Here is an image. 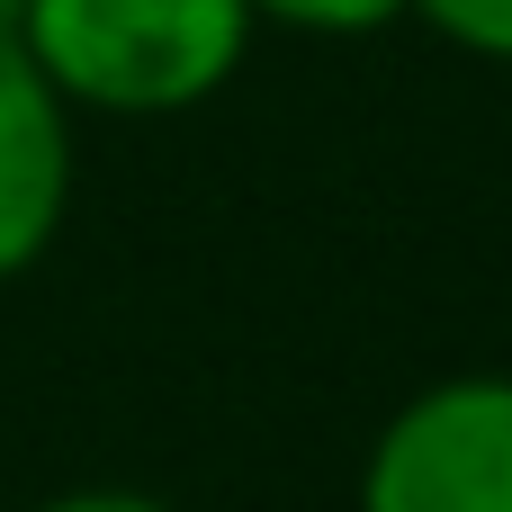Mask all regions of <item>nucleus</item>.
Returning <instances> with one entry per match:
<instances>
[{"mask_svg":"<svg viewBox=\"0 0 512 512\" xmlns=\"http://www.w3.org/2000/svg\"><path fill=\"white\" fill-rule=\"evenodd\" d=\"M18 27H27V0H0V45H18Z\"/></svg>","mask_w":512,"mask_h":512,"instance_id":"nucleus-7","label":"nucleus"},{"mask_svg":"<svg viewBox=\"0 0 512 512\" xmlns=\"http://www.w3.org/2000/svg\"><path fill=\"white\" fill-rule=\"evenodd\" d=\"M36 512H180V504H162L144 486H72V495H45Z\"/></svg>","mask_w":512,"mask_h":512,"instance_id":"nucleus-6","label":"nucleus"},{"mask_svg":"<svg viewBox=\"0 0 512 512\" xmlns=\"http://www.w3.org/2000/svg\"><path fill=\"white\" fill-rule=\"evenodd\" d=\"M63 216H72V108L18 45H0V288L54 252Z\"/></svg>","mask_w":512,"mask_h":512,"instance_id":"nucleus-3","label":"nucleus"},{"mask_svg":"<svg viewBox=\"0 0 512 512\" xmlns=\"http://www.w3.org/2000/svg\"><path fill=\"white\" fill-rule=\"evenodd\" d=\"M414 18L477 63H512V0H414Z\"/></svg>","mask_w":512,"mask_h":512,"instance_id":"nucleus-5","label":"nucleus"},{"mask_svg":"<svg viewBox=\"0 0 512 512\" xmlns=\"http://www.w3.org/2000/svg\"><path fill=\"white\" fill-rule=\"evenodd\" d=\"M252 27H297V36H378L414 18V0H243Z\"/></svg>","mask_w":512,"mask_h":512,"instance_id":"nucleus-4","label":"nucleus"},{"mask_svg":"<svg viewBox=\"0 0 512 512\" xmlns=\"http://www.w3.org/2000/svg\"><path fill=\"white\" fill-rule=\"evenodd\" d=\"M351 512H512V369L414 387L369 432Z\"/></svg>","mask_w":512,"mask_h":512,"instance_id":"nucleus-2","label":"nucleus"},{"mask_svg":"<svg viewBox=\"0 0 512 512\" xmlns=\"http://www.w3.org/2000/svg\"><path fill=\"white\" fill-rule=\"evenodd\" d=\"M252 36L243 0H27L18 54L72 117H180L243 72Z\"/></svg>","mask_w":512,"mask_h":512,"instance_id":"nucleus-1","label":"nucleus"}]
</instances>
